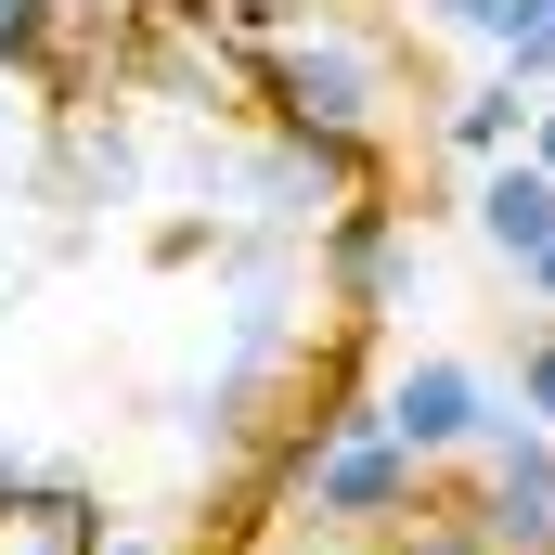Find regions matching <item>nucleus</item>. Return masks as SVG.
Wrapping results in <instances>:
<instances>
[{
	"instance_id": "11",
	"label": "nucleus",
	"mask_w": 555,
	"mask_h": 555,
	"mask_svg": "<svg viewBox=\"0 0 555 555\" xmlns=\"http://www.w3.org/2000/svg\"><path fill=\"white\" fill-rule=\"evenodd\" d=\"M491 65H504L517 91H555V13H543V26H517V39H504Z\"/></svg>"
},
{
	"instance_id": "17",
	"label": "nucleus",
	"mask_w": 555,
	"mask_h": 555,
	"mask_svg": "<svg viewBox=\"0 0 555 555\" xmlns=\"http://www.w3.org/2000/svg\"><path fill=\"white\" fill-rule=\"evenodd\" d=\"M78 13H104V0H78Z\"/></svg>"
},
{
	"instance_id": "7",
	"label": "nucleus",
	"mask_w": 555,
	"mask_h": 555,
	"mask_svg": "<svg viewBox=\"0 0 555 555\" xmlns=\"http://www.w3.org/2000/svg\"><path fill=\"white\" fill-rule=\"evenodd\" d=\"M130 181H142V142L117 117H91V104H65V194L91 207V194H130Z\"/></svg>"
},
{
	"instance_id": "2",
	"label": "nucleus",
	"mask_w": 555,
	"mask_h": 555,
	"mask_svg": "<svg viewBox=\"0 0 555 555\" xmlns=\"http://www.w3.org/2000/svg\"><path fill=\"white\" fill-rule=\"evenodd\" d=\"M297 504L323 517V530H401L426 504V465L388 439L375 414H349L336 439H310V465H297Z\"/></svg>"
},
{
	"instance_id": "10",
	"label": "nucleus",
	"mask_w": 555,
	"mask_h": 555,
	"mask_svg": "<svg viewBox=\"0 0 555 555\" xmlns=\"http://www.w3.org/2000/svg\"><path fill=\"white\" fill-rule=\"evenodd\" d=\"M388 555H478V530H465L452 504H414V517L388 530Z\"/></svg>"
},
{
	"instance_id": "13",
	"label": "nucleus",
	"mask_w": 555,
	"mask_h": 555,
	"mask_svg": "<svg viewBox=\"0 0 555 555\" xmlns=\"http://www.w3.org/2000/svg\"><path fill=\"white\" fill-rule=\"evenodd\" d=\"M284 555H388V530H323V517H310V530H297Z\"/></svg>"
},
{
	"instance_id": "12",
	"label": "nucleus",
	"mask_w": 555,
	"mask_h": 555,
	"mask_svg": "<svg viewBox=\"0 0 555 555\" xmlns=\"http://www.w3.org/2000/svg\"><path fill=\"white\" fill-rule=\"evenodd\" d=\"M517 414H530V426H555V323L517 349Z\"/></svg>"
},
{
	"instance_id": "9",
	"label": "nucleus",
	"mask_w": 555,
	"mask_h": 555,
	"mask_svg": "<svg viewBox=\"0 0 555 555\" xmlns=\"http://www.w3.org/2000/svg\"><path fill=\"white\" fill-rule=\"evenodd\" d=\"M414 13L439 26V39H478V52H504L517 26H543L555 0H414Z\"/></svg>"
},
{
	"instance_id": "15",
	"label": "nucleus",
	"mask_w": 555,
	"mask_h": 555,
	"mask_svg": "<svg viewBox=\"0 0 555 555\" xmlns=\"http://www.w3.org/2000/svg\"><path fill=\"white\" fill-rule=\"evenodd\" d=\"M517 284L543 297V323H555V233H543V246H530V259H517Z\"/></svg>"
},
{
	"instance_id": "3",
	"label": "nucleus",
	"mask_w": 555,
	"mask_h": 555,
	"mask_svg": "<svg viewBox=\"0 0 555 555\" xmlns=\"http://www.w3.org/2000/svg\"><path fill=\"white\" fill-rule=\"evenodd\" d=\"M246 194H259L272 233H297V220H323L349 194H388V155H375V130H272L246 155Z\"/></svg>"
},
{
	"instance_id": "5",
	"label": "nucleus",
	"mask_w": 555,
	"mask_h": 555,
	"mask_svg": "<svg viewBox=\"0 0 555 555\" xmlns=\"http://www.w3.org/2000/svg\"><path fill=\"white\" fill-rule=\"evenodd\" d=\"M478 414H491V388H478V362H401L388 388H375V426L414 452L426 478L452 465V452H478Z\"/></svg>"
},
{
	"instance_id": "4",
	"label": "nucleus",
	"mask_w": 555,
	"mask_h": 555,
	"mask_svg": "<svg viewBox=\"0 0 555 555\" xmlns=\"http://www.w3.org/2000/svg\"><path fill=\"white\" fill-rule=\"evenodd\" d=\"M310 272H323V310H336V323H388V310L414 297V233H401V207H388V194L323 207Z\"/></svg>"
},
{
	"instance_id": "1",
	"label": "nucleus",
	"mask_w": 555,
	"mask_h": 555,
	"mask_svg": "<svg viewBox=\"0 0 555 555\" xmlns=\"http://www.w3.org/2000/svg\"><path fill=\"white\" fill-rule=\"evenodd\" d=\"M246 104H259L272 130H388V104H401V52H388L375 26L310 13V26H284L272 52H246Z\"/></svg>"
},
{
	"instance_id": "6",
	"label": "nucleus",
	"mask_w": 555,
	"mask_h": 555,
	"mask_svg": "<svg viewBox=\"0 0 555 555\" xmlns=\"http://www.w3.org/2000/svg\"><path fill=\"white\" fill-rule=\"evenodd\" d=\"M465 220H478V246H491V259H530V246L555 233V181L530 168V155H491V168H478V194H465Z\"/></svg>"
},
{
	"instance_id": "16",
	"label": "nucleus",
	"mask_w": 555,
	"mask_h": 555,
	"mask_svg": "<svg viewBox=\"0 0 555 555\" xmlns=\"http://www.w3.org/2000/svg\"><path fill=\"white\" fill-rule=\"evenodd\" d=\"M91 555H168V543H142V530H117V517H104V530H91Z\"/></svg>"
},
{
	"instance_id": "8",
	"label": "nucleus",
	"mask_w": 555,
	"mask_h": 555,
	"mask_svg": "<svg viewBox=\"0 0 555 555\" xmlns=\"http://www.w3.org/2000/svg\"><path fill=\"white\" fill-rule=\"evenodd\" d=\"M517 117H530V91H517V78H478V91H452V104H439V142L491 168V155H517Z\"/></svg>"
},
{
	"instance_id": "14",
	"label": "nucleus",
	"mask_w": 555,
	"mask_h": 555,
	"mask_svg": "<svg viewBox=\"0 0 555 555\" xmlns=\"http://www.w3.org/2000/svg\"><path fill=\"white\" fill-rule=\"evenodd\" d=\"M517 155H530V168L555 181V91H530V117H517Z\"/></svg>"
}]
</instances>
